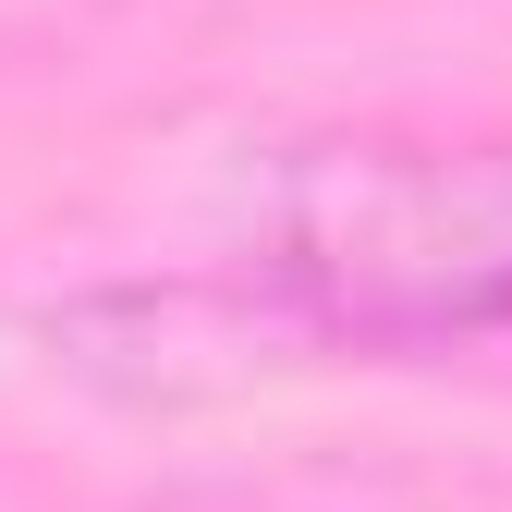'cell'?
<instances>
[{
    "mask_svg": "<svg viewBox=\"0 0 512 512\" xmlns=\"http://www.w3.org/2000/svg\"><path fill=\"white\" fill-rule=\"evenodd\" d=\"M122 0H0V61H25V49H74L86 25H110Z\"/></svg>",
    "mask_w": 512,
    "mask_h": 512,
    "instance_id": "7a4b0ae2",
    "label": "cell"
},
{
    "mask_svg": "<svg viewBox=\"0 0 512 512\" xmlns=\"http://www.w3.org/2000/svg\"><path fill=\"white\" fill-rule=\"evenodd\" d=\"M171 512H512V476H415V464H293V476H244L196 488Z\"/></svg>",
    "mask_w": 512,
    "mask_h": 512,
    "instance_id": "6da1fadb",
    "label": "cell"
}]
</instances>
